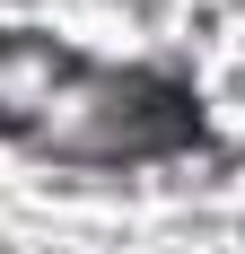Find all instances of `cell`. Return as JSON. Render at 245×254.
<instances>
[{"mask_svg":"<svg viewBox=\"0 0 245 254\" xmlns=\"http://www.w3.org/2000/svg\"><path fill=\"white\" fill-rule=\"evenodd\" d=\"M0 131L79 167H114V158H167L201 140V105L175 79L88 70L79 53H53L44 35H0Z\"/></svg>","mask_w":245,"mask_h":254,"instance_id":"cell-1","label":"cell"}]
</instances>
